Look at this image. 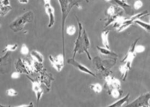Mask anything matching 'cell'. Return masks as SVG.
I'll use <instances>...</instances> for the list:
<instances>
[{"label":"cell","mask_w":150,"mask_h":107,"mask_svg":"<svg viewBox=\"0 0 150 107\" xmlns=\"http://www.w3.org/2000/svg\"><path fill=\"white\" fill-rule=\"evenodd\" d=\"M91 89L93 90V91L97 94L100 93L103 90V87L100 84L96 83V84H92L90 85Z\"/></svg>","instance_id":"obj_22"},{"label":"cell","mask_w":150,"mask_h":107,"mask_svg":"<svg viewBox=\"0 0 150 107\" xmlns=\"http://www.w3.org/2000/svg\"><path fill=\"white\" fill-rule=\"evenodd\" d=\"M12 10L9 0H0V16L4 17Z\"/></svg>","instance_id":"obj_12"},{"label":"cell","mask_w":150,"mask_h":107,"mask_svg":"<svg viewBox=\"0 0 150 107\" xmlns=\"http://www.w3.org/2000/svg\"><path fill=\"white\" fill-rule=\"evenodd\" d=\"M124 11L123 9L118 6L115 4L111 6L106 11L107 18L106 19L105 27L113 23H115V27L121 24L126 19L122 16Z\"/></svg>","instance_id":"obj_3"},{"label":"cell","mask_w":150,"mask_h":107,"mask_svg":"<svg viewBox=\"0 0 150 107\" xmlns=\"http://www.w3.org/2000/svg\"><path fill=\"white\" fill-rule=\"evenodd\" d=\"M145 50V47L143 45H136L135 46V52L136 54H140V53H143V52H144Z\"/></svg>","instance_id":"obj_27"},{"label":"cell","mask_w":150,"mask_h":107,"mask_svg":"<svg viewBox=\"0 0 150 107\" xmlns=\"http://www.w3.org/2000/svg\"><path fill=\"white\" fill-rule=\"evenodd\" d=\"M148 15H149L148 11H144L143 12L134 15L129 19L126 18L121 24H120L117 27H116L117 31L118 32H121L124 31L125 29H127L130 26L132 25L134 23V20H136L137 19H139L140 18L145 16Z\"/></svg>","instance_id":"obj_5"},{"label":"cell","mask_w":150,"mask_h":107,"mask_svg":"<svg viewBox=\"0 0 150 107\" xmlns=\"http://www.w3.org/2000/svg\"><path fill=\"white\" fill-rule=\"evenodd\" d=\"M105 81L110 90L115 88L120 89L121 83L118 79L115 78L111 76H107L105 78Z\"/></svg>","instance_id":"obj_11"},{"label":"cell","mask_w":150,"mask_h":107,"mask_svg":"<svg viewBox=\"0 0 150 107\" xmlns=\"http://www.w3.org/2000/svg\"><path fill=\"white\" fill-rule=\"evenodd\" d=\"M18 1L20 4H27L28 3L29 0H18Z\"/></svg>","instance_id":"obj_30"},{"label":"cell","mask_w":150,"mask_h":107,"mask_svg":"<svg viewBox=\"0 0 150 107\" xmlns=\"http://www.w3.org/2000/svg\"><path fill=\"white\" fill-rule=\"evenodd\" d=\"M28 78L32 82L33 91L35 93L37 103L38 104H39L40 100L41 98L43 93V90L41 86V83L39 80L33 79L29 77Z\"/></svg>","instance_id":"obj_9"},{"label":"cell","mask_w":150,"mask_h":107,"mask_svg":"<svg viewBox=\"0 0 150 107\" xmlns=\"http://www.w3.org/2000/svg\"><path fill=\"white\" fill-rule=\"evenodd\" d=\"M134 23L138 25L141 28L144 29L145 31L147 32H150V23H147L145 22L142 21L140 19H137L134 21Z\"/></svg>","instance_id":"obj_20"},{"label":"cell","mask_w":150,"mask_h":107,"mask_svg":"<svg viewBox=\"0 0 150 107\" xmlns=\"http://www.w3.org/2000/svg\"><path fill=\"white\" fill-rule=\"evenodd\" d=\"M143 6V2L141 0H137L136 2L134 3L133 5V7L134 9H135L136 10H138L140 8L142 7Z\"/></svg>","instance_id":"obj_28"},{"label":"cell","mask_w":150,"mask_h":107,"mask_svg":"<svg viewBox=\"0 0 150 107\" xmlns=\"http://www.w3.org/2000/svg\"><path fill=\"white\" fill-rule=\"evenodd\" d=\"M20 52L22 55L26 56L29 53V50L28 47L25 45V44H23L22 45L21 50H20Z\"/></svg>","instance_id":"obj_26"},{"label":"cell","mask_w":150,"mask_h":107,"mask_svg":"<svg viewBox=\"0 0 150 107\" xmlns=\"http://www.w3.org/2000/svg\"><path fill=\"white\" fill-rule=\"evenodd\" d=\"M21 73L18 71L14 72L13 73H12V74L11 75V78L14 79H16L19 78L20 77Z\"/></svg>","instance_id":"obj_29"},{"label":"cell","mask_w":150,"mask_h":107,"mask_svg":"<svg viewBox=\"0 0 150 107\" xmlns=\"http://www.w3.org/2000/svg\"><path fill=\"white\" fill-rule=\"evenodd\" d=\"M97 50L99 52L100 54L104 56H110L112 57H117L118 55L117 54L112 51L110 49H107L106 47H101L97 46Z\"/></svg>","instance_id":"obj_17"},{"label":"cell","mask_w":150,"mask_h":107,"mask_svg":"<svg viewBox=\"0 0 150 107\" xmlns=\"http://www.w3.org/2000/svg\"><path fill=\"white\" fill-rule=\"evenodd\" d=\"M30 56L33 61L41 64L43 63L44 61L43 55L39 51L33 50L30 52Z\"/></svg>","instance_id":"obj_15"},{"label":"cell","mask_w":150,"mask_h":107,"mask_svg":"<svg viewBox=\"0 0 150 107\" xmlns=\"http://www.w3.org/2000/svg\"><path fill=\"white\" fill-rule=\"evenodd\" d=\"M18 45L17 44H8L4 47L3 52H14L18 49Z\"/></svg>","instance_id":"obj_21"},{"label":"cell","mask_w":150,"mask_h":107,"mask_svg":"<svg viewBox=\"0 0 150 107\" xmlns=\"http://www.w3.org/2000/svg\"><path fill=\"white\" fill-rule=\"evenodd\" d=\"M110 94L113 98H118L119 97L122 95V92L120 91V89L115 88L110 90Z\"/></svg>","instance_id":"obj_23"},{"label":"cell","mask_w":150,"mask_h":107,"mask_svg":"<svg viewBox=\"0 0 150 107\" xmlns=\"http://www.w3.org/2000/svg\"><path fill=\"white\" fill-rule=\"evenodd\" d=\"M131 66L130 65H129L125 63L124 64L121 65L119 67V70L120 72L122 74V80L125 81V79H126V77L128 75V72H129V70L131 69Z\"/></svg>","instance_id":"obj_18"},{"label":"cell","mask_w":150,"mask_h":107,"mask_svg":"<svg viewBox=\"0 0 150 107\" xmlns=\"http://www.w3.org/2000/svg\"><path fill=\"white\" fill-rule=\"evenodd\" d=\"M34 15L32 11H29L16 18L9 25V28L14 32L18 33L23 30L25 25L32 22Z\"/></svg>","instance_id":"obj_4"},{"label":"cell","mask_w":150,"mask_h":107,"mask_svg":"<svg viewBox=\"0 0 150 107\" xmlns=\"http://www.w3.org/2000/svg\"><path fill=\"white\" fill-rule=\"evenodd\" d=\"M6 94L8 96L15 97L16 96L18 95V93L17 91H16L14 89L10 88V89L6 90Z\"/></svg>","instance_id":"obj_25"},{"label":"cell","mask_w":150,"mask_h":107,"mask_svg":"<svg viewBox=\"0 0 150 107\" xmlns=\"http://www.w3.org/2000/svg\"><path fill=\"white\" fill-rule=\"evenodd\" d=\"M68 64L71 65L72 66H73L74 67H75L76 68H77L80 71L83 72L85 73H87L88 75H91L93 77H96V75L93 73V72L91 70H90L89 68L86 67L85 66H84L83 65L81 64V63H80L79 62H78L75 61L74 58H71L69 59H68L67 61Z\"/></svg>","instance_id":"obj_10"},{"label":"cell","mask_w":150,"mask_h":107,"mask_svg":"<svg viewBox=\"0 0 150 107\" xmlns=\"http://www.w3.org/2000/svg\"><path fill=\"white\" fill-rule=\"evenodd\" d=\"M52 66L57 72H60L64 66L65 57L63 54H60L55 57L50 55L49 57Z\"/></svg>","instance_id":"obj_7"},{"label":"cell","mask_w":150,"mask_h":107,"mask_svg":"<svg viewBox=\"0 0 150 107\" xmlns=\"http://www.w3.org/2000/svg\"><path fill=\"white\" fill-rule=\"evenodd\" d=\"M122 1H125V2H126V0H122Z\"/></svg>","instance_id":"obj_33"},{"label":"cell","mask_w":150,"mask_h":107,"mask_svg":"<svg viewBox=\"0 0 150 107\" xmlns=\"http://www.w3.org/2000/svg\"><path fill=\"white\" fill-rule=\"evenodd\" d=\"M105 1H106V2H110L111 1V0H105Z\"/></svg>","instance_id":"obj_31"},{"label":"cell","mask_w":150,"mask_h":107,"mask_svg":"<svg viewBox=\"0 0 150 107\" xmlns=\"http://www.w3.org/2000/svg\"><path fill=\"white\" fill-rule=\"evenodd\" d=\"M150 93H145L139 96L131 103L129 104L127 107H150Z\"/></svg>","instance_id":"obj_6"},{"label":"cell","mask_w":150,"mask_h":107,"mask_svg":"<svg viewBox=\"0 0 150 107\" xmlns=\"http://www.w3.org/2000/svg\"><path fill=\"white\" fill-rule=\"evenodd\" d=\"M76 32V28L74 25L69 26L66 29V33L69 36H73Z\"/></svg>","instance_id":"obj_24"},{"label":"cell","mask_w":150,"mask_h":107,"mask_svg":"<svg viewBox=\"0 0 150 107\" xmlns=\"http://www.w3.org/2000/svg\"><path fill=\"white\" fill-rule=\"evenodd\" d=\"M85 1H86V2H88L89 1H88V0H84Z\"/></svg>","instance_id":"obj_32"},{"label":"cell","mask_w":150,"mask_h":107,"mask_svg":"<svg viewBox=\"0 0 150 107\" xmlns=\"http://www.w3.org/2000/svg\"><path fill=\"white\" fill-rule=\"evenodd\" d=\"M139 40V39H137L136 41L133 43L132 45L130 47L127 53L126 54L124 58L123 59V60L122 61V62H124V63H126L127 64L131 66L132 63L134 59V58L136 57V53L135 52V46H136L137 44L138 43Z\"/></svg>","instance_id":"obj_8"},{"label":"cell","mask_w":150,"mask_h":107,"mask_svg":"<svg viewBox=\"0 0 150 107\" xmlns=\"http://www.w3.org/2000/svg\"><path fill=\"white\" fill-rule=\"evenodd\" d=\"M1 24H0V27H1Z\"/></svg>","instance_id":"obj_34"},{"label":"cell","mask_w":150,"mask_h":107,"mask_svg":"<svg viewBox=\"0 0 150 107\" xmlns=\"http://www.w3.org/2000/svg\"><path fill=\"white\" fill-rule=\"evenodd\" d=\"M76 18L78 26H79V34L77 39L75 40L74 48L73 50V58H74L76 54H82L86 53L87 55L89 60H91V56L89 54L88 50L91 46V43L89 38L87 36L85 29H83L82 24L79 21L78 18Z\"/></svg>","instance_id":"obj_1"},{"label":"cell","mask_w":150,"mask_h":107,"mask_svg":"<svg viewBox=\"0 0 150 107\" xmlns=\"http://www.w3.org/2000/svg\"><path fill=\"white\" fill-rule=\"evenodd\" d=\"M82 0H58L62 13V47L63 54L65 57L64 50V25L68 15L74 6L79 4Z\"/></svg>","instance_id":"obj_2"},{"label":"cell","mask_w":150,"mask_h":107,"mask_svg":"<svg viewBox=\"0 0 150 107\" xmlns=\"http://www.w3.org/2000/svg\"><path fill=\"white\" fill-rule=\"evenodd\" d=\"M110 33L109 30L104 31L101 33V39L102 42L104 45L105 47H106L107 49H110V43L108 41V36Z\"/></svg>","instance_id":"obj_19"},{"label":"cell","mask_w":150,"mask_h":107,"mask_svg":"<svg viewBox=\"0 0 150 107\" xmlns=\"http://www.w3.org/2000/svg\"><path fill=\"white\" fill-rule=\"evenodd\" d=\"M15 68L17 70V71L20 72L21 74L23 73V74H29L28 72L27 71L25 68V65L23 64L22 60L21 59H18L16 63H15Z\"/></svg>","instance_id":"obj_16"},{"label":"cell","mask_w":150,"mask_h":107,"mask_svg":"<svg viewBox=\"0 0 150 107\" xmlns=\"http://www.w3.org/2000/svg\"><path fill=\"white\" fill-rule=\"evenodd\" d=\"M115 5L119 6L120 7L122 8L124 11H126L127 13H131V12H133L132 9L130 5L127 4L126 2L123 1L122 0H111Z\"/></svg>","instance_id":"obj_13"},{"label":"cell","mask_w":150,"mask_h":107,"mask_svg":"<svg viewBox=\"0 0 150 107\" xmlns=\"http://www.w3.org/2000/svg\"><path fill=\"white\" fill-rule=\"evenodd\" d=\"M130 94L128 93L125 96L123 97L122 98L115 101L113 103L111 104V105L107 106L108 107H122L124 104H125L129 99Z\"/></svg>","instance_id":"obj_14"}]
</instances>
